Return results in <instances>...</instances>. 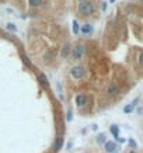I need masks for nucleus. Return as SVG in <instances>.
Masks as SVG:
<instances>
[{"label":"nucleus","mask_w":143,"mask_h":153,"mask_svg":"<svg viewBox=\"0 0 143 153\" xmlns=\"http://www.w3.org/2000/svg\"><path fill=\"white\" fill-rule=\"evenodd\" d=\"M42 3H44V0H30V4L34 7H39V6H42Z\"/></svg>","instance_id":"obj_13"},{"label":"nucleus","mask_w":143,"mask_h":153,"mask_svg":"<svg viewBox=\"0 0 143 153\" xmlns=\"http://www.w3.org/2000/svg\"><path fill=\"white\" fill-rule=\"evenodd\" d=\"M105 150L107 153H115L117 152V143L115 142H105Z\"/></svg>","instance_id":"obj_6"},{"label":"nucleus","mask_w":143,"mask_h":153,"mask_svg":"<svg viewBox=\"0 0 143 153\" xmlns=\"http://www.w3.org/2000/svg\"><path fill=\"white\" fill-rule=\"evenodd\" d=\"M38 82H39V84L42 87H45V88L49 87V82H48V79H46V76H45L44 73H39L38 75Z\"/></svg>","instance_id":"obj_5"},{"label":"nucleus","mask_w":143,"mask_h":153,"mask_svg":"<svg viewBox=\"0 0 143 153\" xmlns=\"http://www.w3.org/2000/svg\"><path fill=\"white\" fill-rule=\"evenodd\" d=\"M70 73H72V76L75 77V79H81V77L84 76V69L81 67V66H75V67H72V70H70Z\"/></svg>","instance_id":"obj_3"},{"label":"nucleus","mask_w":143,"mask_h":153,"mask_svg":"<svg viewBox=\"0 0 143 153\" xmlns=\"http://www.w3.org/2000/svg\"><path fill=\"white\" fill-rule=\"evenodd\" d=\"M128 143H129V146H131L132 149H135V148H136V142H135L133 139H129V141H128Z\"/></svg>","instance_id":"obj_17"},{"label":"nucleus","mask_w":143,"mask_h":153,"mask_svg":"<svg viewBox=\"0 0 143 153\" xmlns=\"http://www.w3.org/2000/svg\"><path fill=\"white\" fill-rule=\"evenodd\" d=\"M21 59H22V62H24V65L27 66V67H33V63L30 62L28 56H27L25 54H21Z\"/></svg>","instance_id":"obj_10"},{"label":"nucleus","mask_w":143,"mask_h":153,"mask_svg":"<svg viewBox=\"0 0 143 153\" xmlns=\"http://www.w3.org/2000/svg\"><path fill=\"white\" fill-rule=\"evenodd\" d=\"M62 146H63V138H62V136H58L55 143H54V150H55V152H59V150L62 149Z\"/></svg>","instance_id":"obj_7"},{"label":"nucleus","mask_w":143,"mask_h":153,"mask_svg":"<svg viewBox=\"0 0 143 153\" xmlns=\"http://www.w3.org/2000/svg\"><path fill=\"white\" fill-rule=\"evenodd\" d=\"M139 63H140V65L143 66V52L140 54V56H139Z\"/></svg>","instance_id":"obj_20"},{"label":"nucleus","mask_w":143,"mask_h":153,"mask_svg":"<svg viewBox=\"0 0 143 153\" xmlns=\"http://www.w3.org/2000/svg\"><path fill=\"white\" fill-rule=\"evenodd\" d=\"M79 33H80V28H79V22L75 20V21H73V34H75V35H77Z\"/></svg>","instance_id":"obj_15"},{"label":"nucleus","mask_w":143,"mask_h":153,"mask_svg":"<svg viewBox=\"0 0 143 153\" xmlns=\"http://www.w3.org/2000/svg\"><path fill=\"white\" fill-rule=\"evenodd\" d=\"M133 108H135V103L132 104H129V105H126L125 108H123V112H126V114H129V112H132Z\"/></svg>","instance_id":"obj_14"},{"label":"nucleus","mask_w":143,"mask_h":153,"mask_svg":"<svg viewBox=\"0 0 143 153\" xmlns=\"http://www.w3.org/2000/svg\"><path fill=\"white\" fill-rule=\"evenodd\" d=\"M81 33L86 34V35L91 34V33H93V27H91L90 24H84V25H83V28H81Z\"/></svg>","instance_id":"obj_9"},{"label":"nucleus","mask_w":143,"mask_h":153,"mask_svg":"<svg viewBox=\"0 0 143 153\" xmlns=\"http://www.w3.org/2000/svg\"><path fill=\"white\" fill-rule=\"evenodd\" d=\"M97 142H98V143H105V135H104V133L98 135V138H97Z\"/></svg>","instance_id":"obj_16"},{"label":"nucleus","mask_w":143,"mask_h":153,"mask_svg":"<svg viewBox=\"0 0 143 153\" xmlns=\"http://www.w3.org/2000/svg\"><path fill=\"white\" fill-rule=\"evenodd\" d=\"M129 153H136V152H129Z\"/></svg>","instance_id":"obj_23"},{"label":"nucleus","mask_w":143,"mask_h":153,"mask_svg":"<svg viewBox=\"0 0 143 153\" xmlns=\"http://www.w3.org/2000/svg\"><path fill=\"white\" fill-rule=\"evenodd\" d=\"M70 54H72V52H70V46H69V45H65L63 49H62V58H67Z\"/></svg>","instance_id":"obj_11"},{"label":"nucleus","mask_w":143,"mask_h":153,"mask_svg":"<svg viewBox=\"0 0 143 153\" xmlns=\"http://www.w3.org/2000/svg\"><path fill=\"white\" fill-rule=\"evenodd\" d=\"M87 97L86 96H83V94H79V96H76V104L77 107H86V104H87Z\"/></svg>","instance_id":"obj_4"},{"label":"nucleus","mask_w":143,"mask_h":153,"mask_svg":"<svg viewBox=\"0 0 143 153\" xmlns=\"http://www.w3.org/2000/svg\"><path fill=\"white\" fill-rule=\"evenodd\" d=\"M107 93H108L110 96H117V94L119 93V88L117 87L115 84H110V87H108V90H107Z\"/></svg>","instance_id":"obj_8"},{"label":"nucleus","mask_w":143,"mask_h":153,"mask_svg":"<svg viewBox=\"0 0 143 153\" xmlns=\"http://www.w3.org/2000/svg\"><path fill=\"white\" fill-rule=\"evenodd\" d=\"M84 54V48L81 46V45H77L73 48V51H72V58L75 59V61H79V59H81V56Z\"/></svg>","instance_id":"obj_2"},{"label":"nucleus","mask_w":143,"mask_h":153,"mask_svg":"<svg viewBox=\"0 0 143 153\" xmlns=\"http://www.w3.org/2000/svg\"><path fill=\"white\" fill-rule=\"evenodd\" d=\"M110 1H111V3H114V1H115V0H110Z\"/></svg>","instance_id":"obj_21"},{"label":"nucleus","mask_w":143,"mask_h":153,"mask_svg":"<svg viewBox=\"0 0 143 153\" xmlns=\"http://www.w3.org/2000/svg\"><path fill=\"white\" fill-rule=\"evenodd\" d=\"M111 133H112L115 138H118V136H119V128H118L117 125H112V126H111Z\"/></svg>","instance_id":"obj_12"},{"label":"nucleus","mask_w":143,"mask_h":153,"mask_svg":"<svg viewBox=\"0 0 143 153\" xmlns=\"http://www.w3.org/2000/svg\"><path fill=\"white\" fill-rule=\"evenodd\" d=\"M80 1H87V0H80Z\"/></svg>","instance_id":"obj_22"},{"label":"nucleus","mask_w":143,"mask_h":153,"mask_svg":"<svg viewBox=\"0 0 143 153\" xmlns=\"http://www.w3.org/2000/svg\"><path fill=\"white\" fill-rule=\"evenodd\" d=\"M7 30H10V31H16V25H14V24H7Z\"/></svg>","instance_id":"obj_18"},{"label":"nucleus","mask_w":143,"mask_h":153,"mask_svg":"<svg viewBox=\"0 0 143 153\" xmlns=\"http://www.w3.org/2000/svg\"><path fill=\"white\" fill-rule=\"evenodd\" d=\"M66 120H67V121L72 120V112H70V111H69V112L66 114Z\"/></svg>","instance_id":"obj_19"},{"label":"nucleus","mask_w":143,"mask_h":153,"mask_svg":"<svg viewBox=\"0 0 143 153\" xmlns=\"http://www.w3.org/2000/svg\"><path fill=\"white\" fill-rule=\"evenodd\" d=\"M79 11L83 14V16H90V14H93V11H94V7H93V3L91 1H81L80 4H79Z\"/></svg>","instance_id":"obj_1"}]
</instances>
